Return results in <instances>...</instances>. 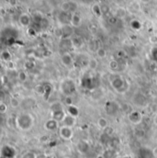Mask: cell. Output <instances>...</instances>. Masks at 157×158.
Returning <instances> with one entry per match:
<instances>
[{
  "label": "cell",
  "instance_id": "obj_1",
  "mask_svg": "<svg viewBox=\"0 0 157 158\" xmlns=\"http://www.w3.org/2000/svg\"><path fill=\"white\" fill-rule=\"evenodd\" d=\"M34 125V118L31 113H21L17 117V128L21 131H30Z\"/></svg>",
  "mask_w": 157,
  "mask_h": 158
},
{
  "label": "cell",
  "instance_id": "obj_2",
  "mask_svg": "<svg viewBox=\"0 0 157 158\" xmlns=\"http://www.w3.org/2000/svg\"><path fill=\"white\" fill-rule=\"evenodd\" d=\"M110 85L114 90L120 94L126 93L130 88V84L128 81L121 77H115L110 79Z\"/></svg>",
  "mask_w": 157,
  "mask_h": 158
},
{
  "label": "cell",
  "instance_id": "obj_3",
  "mask_svg": "<svg viewBox=\"0 0 157 158\" xmlns=\"http://www.w3.org/2000/svg\"><path fill=\"white\" fill-rule=\"evenodd\" d=\"M60 90L65 97H72L76 91V85L73 79L65 78L61 82Z\"/></svg>",
  "mask_w": 157,
  "mask_h": 158
},
{
  "label": "cell",
  "instance_id": "obj_4",
  "mask_svg": "<svg viewBox=\"0 0 157 158\" xmlns=\"http://www.w3.org/2000/svg\"><path fill=\"white\" fill-rule=\"evenodd\" d=\"M58 131H59L60 137L64 141H70L74 137V130L71 127H67V126L63 125L59 128Z\"/></svg>",
  "mask_w": 157,
  "mask_h": 158
},
{
  "label": "cell",
  "instance_id": "obj_5",
  "mask_svg": "<svg viewBox=\"0 0 157 158\" xmlns=\"http://www.w3.org/2000/svg\"><path fill=\"white\" fill-rule=\"evenodd\" d=\"M128 119L133 125H140L143 122V114L140 111L132 110L131 112H130L128 114Z\"/></svg>",
  "mask_w": 157,
  "mask_h": 158
},
{
  "label": "cell",
  "instance_id": "obj_6",
  "mask_svg": "<svg viewBox=\"0 0 157 158\" xmlns=\"http://www.w3.org/2000/svg\"><path fill=\"white\" fill-rule=\"evenodd\" d=\"M118 109H119L118 104L114 100H109L105 104V111L107 114L110 116L116 115L118 113Z\"/></svg>",
  "mask_w": 157,
  "mask_h": 158
},
{
  "label": "cell",
  "instance_id": "obj_7",
  "mask_svg": "<svg viewBox=\"0 0 157 158\" xmlns=\"http://www.w3.org/2000/svg\"><path fill=\"white\" fill-rule=\"evenodd\" d=\"M16 154V149L11 145H4L1 148V158H14Z\"/></svg>",
  "mask_w": 157,
  "mask_h": 158
},
{
  "label": "cell",
  "instance_id": "obj_8",
  "mask_svg": "<svg viewBox=\"0 0 157 158\" xmlns=\"http://www.w3.org/2000/svg\"><path fill=\"white\" fill-rule=\"evenodd\" d=\"M90 149V144L86 140H80L76 143V150L80 155H85Z\"/></svg>",
  "mask_w": 157,
  "mask_h": 158
},
{
  "label": "cell",
  "instance_id": "obj_9",
  "mask_svg": "<svg viewBox=\"0 0 157 158\" xmlns=\"http://www.w3.org/2000/svg\"><path fill=\"white\" fill-rule=\"evenodd\" d=\"M138 158H155L154 151L148 147H141L137 152Z\"/></svg>",
  "mask_w": 157,
  "mask_h": 158
},
{
  "label": "cell",
  "instance_id": "obj_10",
  "mask_svg": "<svg viewBox=\"0 0 157 158\" xmlns=\"http://www.w3.org/2000/svg\"><path fill=\"white\" fill-rule=\"evenodd\" d=\"M132 102H133L136 106H138V107H143V106H145L146 103H147V98H146V97H145L143 94H142V93H137V94H135V95L133 96V98H132Z\"/></svg>",
  "mask_w": 157,
  "mask_h": 158
},
{
  "label": "cell",
  "instance_id": "obj_11",
  "mask_svg": "<svg viewBox=\"0 0 157 158\" xmlns=\"http://www.w3.org/2000/svg\"><path fill=\"white\" fill-rule=\"evenodd\" d=\"M44 128L49 131H54L56 130H59V122L53 118H50L44 123Z\"/></svg>",
  "mask_w": 157,
  "mask_h": 158
},
{
  "label": "cell",
  "instance_id": "obj_12",
  "mask_svg": "<svg viewBox=\"0 0 157 158\" xmlns=\"http://www.w3.org/2000/svg\"><path fill=\"white\" fill-rule=\"evenodd\" d=\"M19 22L22 27H29L31 23V17L29 14L22 13L19 18Z\"/></svg>",
  "mask_w": 157,
  "mask_h": 158
},
{
  "label": "cell",
  "instance_id": "obj_13",
  "mask_svg": "<svg viewBox=\"0 0 157 158\" xmlns=\"http://www.w3.org/2000/svg\"><path fill=\"white\" fill-rule=\"evenodd\" d=\"M66 114H67V112L64 110H57V111H54V112H51L52 118L55 119L58 122H63V120H64V117L66 116Z\"/></svg>",
  "mask_w": 157,
  "mask_h": 158
},
{
  "label": "cell",
  "instance_id": "obj_14",
  "mask_svg": "<svg viewBox=\"0 0 157 158\" xmlns=\"http://www.w3.org/2000/svg\"><path fill=\"white\" fill-rule=\"evenodd\" d=\"M63 124L64 126L74 128L76 126V118L74 117V116H71L69 114H66V116L64 117V120H63Z\"/></svg>",
  "mask_w": 157,
  "mask_h": 158
},
{
  "label": "cell",
  "instance_id": "obj_15",
  "mask_svg": "<svg viewBox=\"0 0 157 158\" xmlns=\"http://www.w3.org/2000/svg\"><path fill=\"white\" fill-rule=\"evenodd\" d=\"M61 61H62L63 64L67 66V67L71 66L73 64V63H74V59H73L72 55L69 52H64L61 57Z\"/></svg>",
  "mask_w": 157,
  "mask_h": 158
},
{
  "label": "cell",
  "instance_id": "obj_16",
  "mask_svg": "<svg viewBox=\"0 0 157 158\" xmlns=\"http://www.w3.org/2000/svg\"><path fill=\"white\" fill-rule=\"evenodd\" d=\"M81 23H82V19H81V17L79 16L78 14L74 13V14L71 16V21H70L71 26L74 27V28H78L79 26L81 25Z\"/></svg>",
  "mask_w": 157,
  "mask_h": 158
},
{
  "label": "cell",
  "instance_id": "obj_17",
  "mask_svg": "<svg viewBox=\"0 0 157 158\" xmlns=\"http://www.w3.org/2000/svg\"><path fill=\"white\" fill-rule=\"evenodd\" d=\"M67 114L74 116V117H78L80 114V110H79L78 107H76V105H71L67 107Z\"/></svg>",
  "mask_w": 157,
  "mask_h": 158
},
{
  "label": "cell",
  "instance_id": "obj_18",
  "mask_svg": "<svg viewBox=\"0 0 157 158\" xmlns=\"http://www.w3.org/2000/svg\"><path fill=\"white\" fill-rule=\"evenodd\" d=\"M64 110V105L59 102V101H55V102H52L50 106V110L51 112H54V111H57V110Z\"/></svg>",
  "mask_w": 157,
  "mask_h": 158
},
{
  "label": "cell",
  "instance_id": "obj_19",
  "mask_svg": "<svg viewBox=\"0 0 157 158\" xmlns=\"http://www.w3.org/2000/svg\"><path fill=\"white\" fill-rule=\"evenodd\" d=\"M97 126H98L101 130L105 131V130L109 127V121H108V119L106 118H103V117L99 118L97 119Z\"/></svg>",
  "mask_w": 157,
  "mask_h": 158
},
{
  "label": "cell",
  "instance_id": "obj_20",
  "mask_svg": "<svg viewBox=\"0 0 157 158\" xmlns=\"http://www.w3.org/2000/svg\"><path fill=\"white\" fill-rule=\"evenodd\" d=\"M1 59H2L4 62H6V63L10 62L11 59H12V55H11L10 52L7 51V50L2 51V52H1Z\"/></svg>",
  "mask_w": 157,
  "mask_h": 158
},
{
  "label": "cell",
  "instance_id": "obj_21",
  "mask_svg": "<svg viewBox=\"0 0 157 158\" xmlns=\"http://www.w3.org/2000/svg\"><path fill=\"white\" fill-rule=\"evenodd\" d=\"M134 135L137 139H143L146 136V131L143 128H136L134 131Z\"/></svg>",
  "mask_w": 157,
  "mask_h": 158
},
{
  "label": "cell",
  "instance_id": "obj_22",
  "mask_svg": "<svg viewBox=\"0 0 157 158\" xmlns=\"http://www.w3.org/2000/svg\"><path fill=\"white\" fill-rule=\"evenodd\" d=\"M103 158H116L117 156H116V152H115V149H111V148H109L107 149L103 155H102Z\"/></svg>",
  "mask_w": 157,
  "mask_h": 158
},
{
  "label": "cell",
  "instance_id": "obj_23",
  "mask_svg": "<svg viewBox=\"0 0 157 158\" xmlns=\"http://www.w3.org/2000/svg\"><path fill=\"white\" fill-rule=\"evenodd\" d=\"M63 29V33L64 37H70L73 35V27L69 25H64Z\"/></svg>",
  "mask_w": 157,
  "mask_h": 158
},
{
  "label": "cell",
  "instance_id": "obj_24",
  "mask_svg": "<svg viewBox=\"0 0 157 158\" xmlns=\"http://www.w3.org/2000/svg\"><path fill=\"white\" fill-rule=\"evenodd\" d=\"M92 11L94 13V15H96L97 17H101L102 16V11H101V6H99L98 4H95L92 6Z\"/></svg>",
  "mask_w": 157,
  "mask_h": 158
},
{
  "label": "cell",
  "instance_id": "obj_25",
  "mask_svg": "<svg viewBox=\"0 0 157 158\" xmlns=\"http://www.w3.org/2000/svg\"><path fill=\"white\" fill-rule=\"evenodd\" d=\"M52 86L50 85H47V84H44V94H43V98H45L46 100L49 99V97L52 93Z\"/></svg>",
  "mask_w": 157,
  "mask_h": 158
},
{
  "label": "cell",
  "instance_id": "obj_26",
  "mask_svg": "<svg viewBox=\"0 0 157 158\" xmlns=\"http://www.w3.org/2000/svg\"><path fill=\"white\" fill-rule=\"evenodd\" d=\"M71 42H72V46L75 47V48H79L82 46L83 44V41H82V39L79 38V37H73L71 39Z\"/></svg>",
  "mask_w": 157,
  "mask_h": 158
},
{
  "label": "cell",
  "instance_id": "obj_27",
  "mask_svg": "<svg viewBox=\"0 0 157 158\" xmlns=\"http://www.w3.org/2000/svg\"><path fill=\"white\" fill-rule=\"evenodd\" d=\"M118 144H119V139L118 138H116V137H111L110 138V141L109 143V148L115 149L117 146H118Z\"/></svg>",
  "mask_w": 157,
  "mask_h": 158
},
{
  "label": "cell",
  "instance_id": "obj_28",
  "mask_svg": "<svg viewBox=\"0 0 157 158\" xmlns=\"http://www.w3.org/2000/svg\"><path fill=\"white\" fill-rule=\"evenodd\" d=\"M32 19H33V20L35 21V22H38V23H41L42 22V20L44 19V17H43V15L40 13V12H34V14H33V16H32Z\"/></svg>",
  "mask_w": 157,
  "mask_h": 158
},
{
  "label": "cell",
  "instance_id": "obj_29",
  "mask_svg": "<svg viewBox=\"0 0 157 158\" xmlns=\"http://www.w3.org/2000/svg\"><path fill=\"white\" fill-rule=\"evenodd\" d=\"M9 105L11 108L13 109H17L20 106V101L17 98H11L10 101H9Z\"/></svg>",
  "mask_w": 157,
  "mask_h": 158
},
{
  "label": "cell",
  "instance_id": "obj_30",
  "mask_svg": "<svg viewBox=\"0 0 157 158\" xmlns=\"http://www.w3.org/2000/svg\"><path fill=\"white\" fill-rule=\"evenodd\" d=\"M109 67L111 71H117L119 67V64L117 60H111L109 64Z\"/></svg>",
  "mask_w": 157,
  "mask_h": 158
},
{
  "label": "cell",
  "instance_id": "obj_31",
  "mask_svg": "<svg viewBox=\"0 0 157 158\" xmlns=\"http://www.w3.org/2000/svg\"><path fill=\"white\" fill-rule=\"evenodd\" d=\"M99 48H100V46H99V44H98V42H97V40H92V41L89 43V49H90L92 52H97V51Z\"/></svg>",
  "mask_w": 157,
  "mask_h": 158
},
{
  "label": "cell",
  "instance_id": "obj_32",
  "mask_svg": "<svg viewBox=\"0 0 157 158\" xmlns=\"http://www.w3.org/2000/svg\"><path fill=\"white\" fill-rule=\"evenodd\" d=\"M97 57L98 58H101V59H103V58H105L106 56H107V51L103 48V47H100L97 51Z\"/></svg>",
  "mask_w": 157,
  "mask_h": 158
},
{
  "label": "cell",
  "instance_id": "obj_33",
  "mask_svg": "<svg viewBox=\"0 0 157 158\" xmlns=\"http://www.w3.org/2000/svg\"><path fill=\"white\" fill-rule=\"evenodd\" d=\"M61 10L63 12H70V1H66V2H64L62 5H61Z\"/></svg>",
  "mask_w": 157,
  "mask_h": 158
},
{
  "label": "cell",
  "instance_id": "obj_34",
  "mask_svg": "<svg viewBox=\"0 0 157 158\" xmlns=\"http://www.w3.org/2000/svg\"><path fill=\"white\" fill-rule=\"evenodd\" d=\"M125 16H126V9H124L122 7L118 8V10L116 11V17L118 19H123Z\"/></svg>",
  "mask_w": 157,
  "mask_h": 158
},
{
  "label": "cell",
  "instance_id": "obj_35",
  "mask_svg": "<svg viewBox=\"0 0 157 158\" xmlns=\"http://www.w3.org/2000/svg\"><path fill=\"white\" fill-rule=\"evenodd\" d=\"M97 66V61L96 59H90L88 61V68L91 69V70H95Z\"/></svg>",
  "mask_w": 157,
  "mask_h": 158
},
{
  "label": "cell",
  "instance_id": "obj_36",
  "mask_svg": "<svg viewBox=\"0 0 157 158\" xmlns=\"http://www.w3.org/2000/svg\"><path fill=\"white\" fill-rule=\"evenodd\" d=\"M18 78L20 82H25L28 79V75L25 71H20L18 74Z\"/></svg>",
  "mask_w": 157,
  "mask_h": 158
},
{
  "label": "cell",
  "instance_id": "obj_37",
  "mask_svg": "<svg viewBox=\"0 0 157 158\" xmlns=\"http://www.w3.org/2000/svg\"><path fill=\"white\" fill-rule=\"evenodd\" d=\"M36 156H37L36 153H34L32 151H29V152L24 153L20 158H36Z\"/></svg>",
  "mask_w": 157,
  "mask_h": 158
},
{
  "label": "cell",
  "instance_id": "obj_38",
  "mask_svg": "<svg viewBox=\"0 0 157 158\" xmlns=\"http://www.w3.org/2000/svg\"><path fill=\"white\" fill-rule=\"evenodd\" d=\"M7 110H8L7 105H6L4 101H2V102L0 103V113H1V114H6V113L7 112Z\"/></svg>",
  "mask_w": 157,
  "mask_h": 158
},
{
  "label": "cell",
  "instance_id": "obj_39",
  "mask_svg": "<svg viewBox=\"0 0 157 158\" xmlns=\"http://www.w3.org/2000/svg\"><path fill=\"white\" fill-rule=\"evenodd\" d=\"M78 8V5L76 2H74V1H70V12H72L73 14L76 13V11L77 10Z\"/></svg>",
  "mask_w": 157,
  "mask_h": 158
},
{
  "label": "cell",
  "instance_id": "obj_40",
  "mask_svg": "<svg viewBox=\"0 0 157 158\" xmlns=\"http://www.w3.org/2000/svg\"><path fill=\"white\" fill-rule=\"evenodd\" d=\"M35 91H36L39 95H43V94H44V84L36 85V86H35Z\"/></svg>",
  "mask_w": 157,
  "mask_h": 158
},
{
  "label": "cell",
  "instance_id": "obj_41",
  "mask_svg": "<svg viewBox=\"0 0 157 158\" xmlns=\"http://www.w3.org/2000/svg\"><path fill=\"white\" fill-rule=\"evenodd\" d=\"M101 11H102V15H107V14L109 13L110 8H109V6L108 5L103 4V5L101 6Z\"/></svg>",
  "mask_w": 157,
  "mask_h": 158
},
{
  "label": "cell",
  "instance_id": "obj_42",
  "mask_svg": "<svg viewBox=\"0 0 157 158\" xmlns=\"http://www.w3.org/2000/svg\"><path fill=\"white\" fill-rule=\"evenodd\" d=\"M104 133H106L107 135H109V136H112V134L114 133V129L112 128V127H110V126H109L105 131H104Z\"/></svg>",
  "mask_w": 157,
  "mask_h": 158
},
{
  "label": "cell",
  "instance_id": "obj_43",
  "mask_svg": "<svg viewBox=\"0 0 157 158\" xmlns=\"http://www.w3.org/2000/svg\"><path fill=\"white\" fill-rule=\"evenodd\" d=\"M131 27L135 30H139V29H141V23L137 20H134L131 22Z\"/></svg>",
  "mask_w": 157,
  "mask_h": 158
},
{
  "label": "cell",
  "instance_id": "obj_44",
  "mask_svg": "<svg viewBox=\"0 0 157 158\" xmlns=\"http://www.w3.org/2000/svg\"><path fill=\"white\" fill-rule=\"evenodd\" d=\"M64 103H65L67 106L74 105V103H73V99H72V97H65V98H64Z\"/></svg>",
  "mask_w": 157,
  "mask_h": 158
},
{
  "label": "cell",
  "instance_id": "obj_45",
  "mask_svg": "<svg viewBox=\"0 0 157 158\" xmlns=\"http://www.w3.org/2000/svg\"><path fill=\"white\" fill-rule=\"evenodd\" d=\"M34 66H35V64H34L32 62H30V61L27 62L26 64H25V67H26L27 69H29V68H30V69H31V68H33Z\"/></svg>",
  "mask_w": 157,
  "mask_h": 158
},
{
  "label": "cell",
  "instance_id": "obj_46",
  "mask_svg": "<svg viewBox=\"0 0 157 158\" xmlns=\"http://www.w3.org/2000/svg\"><path fill=\"white\" fill-rule=\"evenodd\" d=\"M150 41H151L152 43H156L157 42L156 35H153V36H151V37H150Z\"/></svg>",
  "mask_w": 157,
  "mask_h": 158
},
{
  "label": "cell",
  "instance_id": "obj_47",
  "mask_svg": "<svg viewBox=\"0 0 157 158\" xmlns=\"http://www.w3.org/2000/svg\"><path fill=\"white\" fill-rule=\"evenodd\" d=\"M36 158H47V156L44 153H39V154H37Z\"/></svg>",
  "mask_w": 157,
  "mask_h": 158
},
{
  "label": "cell",
  "instance_id": "obj_48",
  "mask_svg": "<svg viewBox=\"0 0 157 158\" xmlns=\"http://www.w3.org/2000/svg\"><path fill=\"white\" fill-rule=\"evenodd\" d=\"M153 121H154V124H155V125H156V126H157V113H156V114H155V116H154V118H153Z\"/></svg>",
  "mask_w": 157,
  "mask_h": 158
},
{
  "label": "cell",
  "instance_id": "obj_49",
  "mask_svg": "<svg viewBox=\"0 0 157 158\" xmlns=\"http://www.w3.org/2000/svg\"><path fill=\"white\" fill-rule=\"evenodd\" d=\"M153 151H154V155H155V156L157 157V146L155 148V149H153Z\"/></svg>",
  "mask_w": 157,
  "mask_h": 158
},
{
  "label": "cell",
  "instance_id": "obj_50",
  "mask_svg": "<svg viewBox=\"0 0 157 158\" xmlns=\"http://www.w3.org/2000/svg\"><path fill=\"white\" fill-rule=\"evenodd\" d=\"M142 3H144V4H147V3H150L152 0H140Z\"/></svg>",
  "mask_w": 157,
  "mask_h": 158
},
{
  "label": "cell",
  "instance_id": "obj_51",
  "mask_svg": "<svg viewBox=\"0 0 157 158\" xmlns=\"http://www.w3.org/2000/svg\"><path fill=\"white\" fill-rule=\"evenodd\" d=\"M116 158H131V156H117Z\"/></svg>",
  "mask_w": 157,
  "mask_h": 158
},
{
  "label": "cell",
  "instance_id": "obj_52",
  "mask_svg": "<svg viewBox=\"0 0 157 158\" xmlns=\"http://www.w3.org/2000/svg\"><path fill=\"white\" fill-rule=\"evenodd\" d=\"M9 2H10V4H11L12 6H14V5L16 4V0H9Z\"/></svg>",
  "mask_w": 157,
  "mask_h": 158
},
{
  "label": "cell",
  "instance_id": "obj_53",
  "mask_svg": "<svg viewBox=\"0 0 157 158\" xmlns=\"http://www.w3.org/2000/svg\"><path fill=\"white\" fill-rule=\"evenodd\" d=\"M65 158H71V157H65Z\"/></svg>",
  "mask_w": 157,
  "mask_h": 158
}]
</instances>
